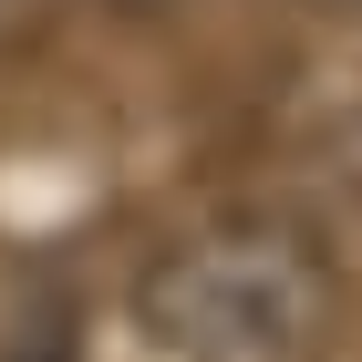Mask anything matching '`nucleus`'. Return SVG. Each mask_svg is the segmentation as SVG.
Masks as SVG:
<instances>
[{"instance_id": "nucleus-1", "label": "nucleus", "mask_w": 362, "mask_h": 362, "mask_svg": "<svg viewBox=\"0 0 362 362\" xmlns=\"http://www.w3.org/2000/svg\"><path fill=\"white\" fill-rule=\"evenodd\" d=\"M145 362H321L332 259L279 218H228L145 259L135 279Z\"/></svg>"}]
</instances>
